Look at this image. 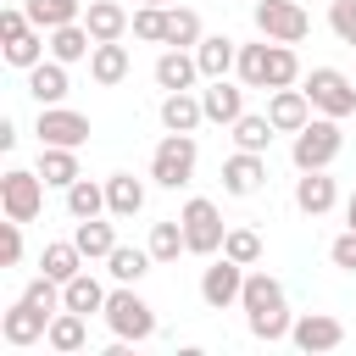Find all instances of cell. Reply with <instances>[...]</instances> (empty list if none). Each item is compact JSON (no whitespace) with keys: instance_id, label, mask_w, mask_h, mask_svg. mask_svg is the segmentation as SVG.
<instances>
[{"instance_id":"cell-5","label":"cell","mask_w":356,"mask_h":356,"mask_svg":"<svg viewBox=\"0 0 356 356\" xmlns=\"http://www.w3.org/2000/svg\"><path fill=\"white\" fill-rule=\"evenodd\" d=\"M306 100H312V111H323V117H350V111H356V83H350L339 67H312Z\"/></svg>"},{"instance_id":"cell-19","label":"cell","mask_w":356,"mask_h":356,"mask_svg":"<svg viewBox=\"0 0 356 356\" xmlns=\"http://www.w3.org/2000/svg\"><path fill=\"white\" fill-rule=\"evenodd\" d=\"M195 61H200V78H228V67L239 61V44L228 33H206L195 44Z\"/></svg>"},{"instance_id":"cell-11","label":"cell","mask_w":356,"mask_h":356,"mask_svg":"<svg viewBox=\"0 0 356 356\" xmlns=\"http://www.w3.org/2000/svg\"><path fill=\"white\" fill-rule=\"evenodd\" d=\"M289 339L300 345V350H339L345 345V323L339 317H328V312H306V317H295V328H289Z\"/></svg>"},{"instance_id":"cell-34","label":"cell","mask_w":356,"mask_h":356,"mask_svg":"<svg viewBox=\"0 0 356 356\" xmlns=\"http://www.w3.org/2000/svg\"><path fill=\"white\" fill-rule=\"evenodd\" d=\"M273 134H278V128H273V117H267V111H261V117H250V111H245V117L234 122V145H239V150H256V156H267Z\"/></svg>"},{"instance_id":"cell-22","label":"cell","mask_w":356,"mask_h":356,"mask_svg":"<svg viewBox=\"0 0 356 356\" xmlns=\"http://www.w3.org/2000/svg\"><path fill=\"white\" fill-rule=\"evenodd\" d=\"M44 345L50 350H61V356H72V350H83L89 345V323H83V312H56L50 317V334H44Z\"/></svg>"},{"instance_id":"cell-26","label":"cell","mask_w":356,"mask_h":356,"mask_svg":"<svg viewBox=\"0 0 356 356\" xmlns=\"http://www.w3.org/2000/svg\"><path fill=\"white\" fill-rule=\"evenodd\" d=\"M50 56L56 61H83V56H95V33L83 28V22H67V28H50Z\"/></svg>"},{"instance_id":"cell-46","label":"cell","mask_w":356,"mask_h":356,"mask_svg":"<svg viewBox=\"0 0 356 356\" xmlns=\"http://www.w3.org/2000/svg\"><path fill=\"white\" fill-rule=\"evenodd\" d=\"M345 222H350V228H356V195H350V200H345Z\"/></svg>"},{"instance_id":"cell-3","label":"cell","mask_w":356,"mask_h":356,"mask_svg":"<svg viewBox=\"0 0 356 356\" xmlns=\"http://www.w3.org/2000/svg\"><path fill=\"white\" fill-rule=\"evenodd\" d=\"M195 161H200L195 134H167V139L156 145V156H150V178H156L161 189H184V184L195 178Z\"/></svg>"},{"instance_id":"cell-10","label":"cell","mask_w":356,"mask_h":356,"mask_svg":"<svg viewBox=\"0 0 356 356\" xmlns=\"http://www.w3.org/2000/svg\"><path fill=\"white\" fill-rule=\"evenodd\" d=\"M39 145H67V150H78L83 139H89V117L83 111H67V106H39Z\"/></svg>"},{"instance_id":"cell-18","label":"cell","mask_w":356,"mask_h":356,"mask_svg":"<svg viewBox=\"0 0 356 356\" xmlns=\"http://www.w3.org/2000/svg\"><path fill=\"white\" fill-rule=\"evenodd\" d=\"M28 95L39 100V106H61L67 100V61H39V67H28Z\"/></svg>"},{"instance_id":"cell-27","label":"cell","mask_w":356,"mask_h":356,"mask_svg":"<svg viewBox=\"0 0 356 356\" xmlns=\"http://www.w3.org/2000/svg\"><path fill=\"white\" fill-rule=\"evenodd\" d=\"M39 178L56 184V189H67V184H78L83 172H78V156H72L67 145H39Z\"/></svg>"},{"instance_id":"cell-14","label":"cell","mask_w":356,"mask_h":356,"mask_svg":"<svg viewBox=\"0 0 356 356\" xmlns=\"http://www.w3.org/2000/svg\"><path fill=\"white\" fill-rule=\"evenodd\" d=\"M200 106H206V122H222V128H234V122L245 117V89H234L228 78H211V83L200 89Z\"/></svg>"},{"instance_id":"cell-35","label":"cell","mask_w":356,"mask_h":356,"mask_svg":"<svg viewBox=\"0 0 356 356\" xmlns=\"http://www.w3.org/2000/svg\"><path fill=\"white\" fill-rule=\"evenodd\" d=\"M184 250H189V239H184V222H178V217H167V222L150 228V256H156V261H178Z\"/></svg>"},{"instance_id":"cell-41","label":"cell","mask_w":356,"mask_h":356,"mask_svg":"<svg viewBox=\"0 0 356 356\" xmlns=\"http://www.w3.org/2000/svg\"><path fill=\"white\" fill-rule=\"evenodd\" d=\"M328 28L339 44H356V0H328Z\"/></svg>"},{"instance_id":"cell-4","label":"cell","mask_w":356,"mask_h":356,"mask_svg":"<svg viewBox=\"0 0 356 356\" xmlns=\"http://www.w3.org/2000/svg\"><path fill=\"white\" fill-rule=\"evenodd\" d=\"M106 323H111L117 339H150V334H156V312H150V300H145L139 289H128V284L106 295Z\"/></svg>"},{"instance_id":"cell-8","label":"cell","mask_w":356,"mask_h":356,"mask_svg":"<svg viewBox=\"0 0 356 356\" xmlns=\"http://www.w3.org/2000/svg\"><path fill=\"white\" fill-rule=\"evenodd\" d=\"M256 28H261V39L300 44V39L312 33V17H306L295 0H256Z\"/></svg>"},{"instance_id":"cell-42","label":"cell","mask_w":356,"mask_h":356,"mask_svg":"<svg viewBox=\"0 0 356 356\" xmlns=\"http://www.w3.org/2000/svg\"><path fill=\"white\" fill-rule=\"evenodd\" d=\"M17 261H22V222L6 217L0 222V267H17Z\"/></svg>"},{"instance_id":"cell-7","label":"cell","mask_w":356,"mask_h":356,"mask_svg":"<svg viewBox=\"0 0 356 356\" xmlns=\"http://www.w3.org/2000/svg\"><path fill=\"white\" fill-rule=\"evenodd\" d=\"M178 222H184L189 256H217V250H222V234H228V228H222V211H217L211 200H200V195H195V200L178 211Z\"/></svg>"},{"instance_id":"cell-37","label":"cell","mask_w":356,"mask_h":356,"mask_svg":"<svg viewBox=\"0 0 356 356\" xmlns=\"http://www.w3.org/2000/svg\"><path fill=\"white\" fill-rule=\"evenodd\" d=\"M67 211L72 217H100L106 211V184H89V178L67 184Z\"/></svg>"},{"instance_id":"cell-38","label":"cell","mask_w":356,"mask_h":356,"mask_svg":"<svg viewBox=\"0 0 356 356\" xmlns=\"http://www.w3.org/2000/svg\"><path fill=\"white\" fill-rule=\"evenodd\" d=\"M222 256L256 267V261H261V234H256V228H228V234H222Z\"/></svg>"},{"instance_id":"cell-21","label":"cell","mask_w":356,"mask_h":356,"mask_svg":"<svg viewBox=\"0 0 356 356\" xmlns=\"http://www.w3.org/2000/svg\"><path fill=\"white\" fill-rule=\"evenodd\" d=\"M106 211L111 217H139L145 211V184L134 172H111L106 178Z\"/></svg>"},{"instance_id":"cell-39","label":"cell","mask_w":356,"mask_h":356,"mask_svg":"<svg viewBox=\"0 0 356 356\" xmlns=\"http://www.w3.org/2000/svg\"><path fill=\"white\" fill-rule=\"evenodd\" d=\"M273 44V39H267ZM267 44H239V78L250 83V89H267Z\"/></svg>"},{"instance_id":"cell-1","label":"cell","mask_w":356,"mask_h":356,"mask_svg":"<svg viewBox=\"0 0 356 356\" xmlns=\"http://www.w3.org/2000/svg\"><path fill=\"white\" fill-rule=\"evenodd\" d=\"M239 306H245V328L256 334V339H289V328H295V317H289V300H284V284L273 278V273H245V295H239Z\"/></svg>"},{"instance_id":"cell-24","label":"cell","mask_w":356,"mask_h":356,"mask_svg":"<svg viewBox=\"0 0 356 356\" xmlns=\"http://www.w3.org/2000/svg\"><path fill=\"white\" fill-rule=\"evenodd\" d=\"M89 78H95L100 89L122 83V78H128V44H117V39L95 44V56H89Z\"/></svg>"},{"instance_id":"cell-13","label":"cell","mask_w":356,"mask_h":356,"mask_svg":"<svg viewBox=\"0 0 356 356\" xmlns=\"http://www.w3.org/2000/svg\"><path fill=\"white\" fill-rule=\"evenodd\" d=\"M261 184H267V156L234 150V156L222 161V189H228V195H256Z\"/></svg>"},{"instance_id":"cell-12","label":"cell","mask_w":356,"mask_h":356,"mask_svg":"<svg viewBox=\"0 0 356 356\" xmlns=\"http://www.w3.org/2000/svg\"><path fill=\"white\" fill-rule=\"evenodd\" d=\"M0 334H6V345H33V339H44L50 334V312H39V306H28L22 295L6 306V317H0Z\"/></svg>"},{"instance_id":"cell-16","label":"cell","mask_w":356,"mask_h":356,"mask_svg":"<svg viewBox=\"0 0 356 356\" xmlns=\"http://www.w3.org/2000/svg\"><path fill=\"white\" fill-rule=\"evenodd\" d=\"M161 122H167V134H195V128L206 122L200 95H189V89H167V100H161Z\"/></svg>"},{"instance_id":"cell-20","label":"cell","mask_w":356,"mask_h":356,"mask_svg":"<svg viewBox=\"0 0 356 356\" xmlns=\"http://www.w3.org/2000/svg\"><path fill=\"white\" fill-rule=\"evenodd\" d=\"M195 78H200V61H195L189 50H172V44H167V50L156 56V83H161V89H195Z\"/></svg>"},{"instance_id":"cell-31","label":"cell","mask_w":356,"mask_h":356,"mask_svg":"<svg viewBox=\"0 0 356 356\" xmlns=\"http://www.w3.org/2000/svg\"><path fill=\"white\" fill-rule=\"evenodd\" d=\"M206 33H200V17L189 11V6H167V39L161 44H172V50H195Z\"/></svg>"},{"instance_id":"cell-15","label":"cell","mask_w":356,"mask_h":356,"mask_svg":"<svg viewBox=\"0 0 356 356\" xmlns=\"http://www.w3.org/2000/svg\"><path fill=\"white\" fill-rule=\"evenodd\" d=\"M267 117H273V128L278 134H300L306 122H312V100H306V89H273V100H267Z\"/></svg>"},{"instance_id":"cell-2","label":"cell","mask_w":356,"mask_h":356,"mask_svg":"<svg viewBox=\"0 0 356 356\" xmlns=\"http://www.w3.org/2000/svg\"><path fill=\"white\" fill-rule=\"evenodd\" d=\"M339 145H345V134H339V117H312L300 134H295V145H289V156H295V167L300 172H312V167H328L334 156H339Z\"/></svg>"},{"instance_id":"cell-6","label":"cell","mask_w":356,"mask_h":356,"mask_svg":"<svg viewBox=\"0 0 356 356\" xmlns=\"http://www.w3.org/2000/svg\"><path fill=\"white\" fill-rule=\"evenodd\" d=\"M0 211L17 217V222H33V217L44 211V178L28 172V167H11V172L0 178Z\"/></svg>"},{"instance_id":"cell-33","label":"cell","mask_w":356,"mask_h":356,"mask_svg":"<svg viewBox=\"0 0 356 356\" xmlns=\"http://www.w3.org/2000/svg\"><path fill=\"white\" fill-rule=\"evenodd\" d=\"M44 50H50V39H44V28H28V33H17V39H6V61L11 67H39L44 61Z\"/></svg>"},{"instance_id":"cell-45","label":"cell","mask_w":356,"mask_h":356,"mask_svg":"<svg viewBox=\"0 0 356 356\" xmlns=\"http://www.w3.org/2000/svg\"><path fill=\"white\" fill-rule=\"evenodd\" d=\"M11 145H17V122H11V117H0V150H11Z\"/></svg>"},{"instance_id":"cell-30","label":"cell","mask_w":356,"mask_h":356,"mask_svg":"<svg viewBox=\"0 0 356 356\" xmlns=\"http://www.w3.org/2000/svg\"><path fill=\"white\" fill-rule=\"evenodd\" d=\"M150 261H156V256H150V245H145V250H134V245H117V250L106 256V273H111L117 284H139V278L150 273Z\"/></svg>"},{"instance_id":"cell-28","label":"cell","mask_w":356,"mask_h":356,"mask_svg":"<svg viewBox=\"0 0 356 356\" xmlns=\"http://www.w3.org/2000/svg\"><path fill=\"white\" fill-rule=\"evenodd\" d=\"M72 239H78V250H83L89 261H106V256L117 250V234H111V222H100V217H78Z\"/></svg>"},{"instance_id":"cell-43","label":"cell","mask_w":356,"mask_h":356,"mask_svg":"<svg viewBox=\"0 0 356 356\" xmlns=\"http://www.w3.org/2000/svg\"><path fill=\"white\" fill-rule=\"evenodd\" d=\"M328 261H334V267H345V273H356V228H345V234L328 245Z\"/></svg>"},{"instance_id":"cell-40","label":"cell","mask_w":356,"mask_h":356,"mask_svg":"<svg viewBox=\"0 0 356 356\" xmlns=\"http://www.w3.org/2000/svg\"><path fill=\"white\" fill-rule=\"evenodd\" d=\"M134 33L150 39V44H161L167 39V6H139L134 11Z\"/></svg>"},{"instance_id":"cell-44","label":"cell","mask_w":356,"mask_h":356,"mask_svg":"<svg viewBox=\"0 0 356 356\" xmlns=\"http://www.w3.org/2000/svg\"><path fill=\"white\" fill-rule=\"evenodd\" d=\"M28 28H33V17H28V11H17V6H11V11H0V39H17V33H28Z\"/></svg>"},{"instance_id":"cell-23","label":"cell","mask_w":356,"mask_h":356,"mask_svg":"<svg viewBox=\"0 0 356 356\" xmlns=\"http://www.w3.org/2000/svg\"><path fill=\"white\" fill-rule=\"evenodd\" d=\"M83 28L95 33V44H106V39H122L134 22H128V11H122L117 0H89V11H83Z\"/></svg>"},{"instance_id":"cell-32","label":"cell","mask_w":356,"mask_h":356,"mask_svg":"<svg viewBox=\"0 0 356 356\" xmlns=\"http://www.w3.org/2000/svg\"><path fill=\"white\" fill-rule=\"evenodd\" d=\"M61 295H67V312H106V289H100V278H89V273H78V278H67L61 284Z\"/></svg>"},{"instance_id":"cell-9","label":"cell","mask_w":356,"mask_h":356,"mask_svg":"<svg viewBox=\"0 0 356 356\" xmlns=\"http://www.w3.org/2000/svg\"><path fill=\"white\" fill-rule=\"evenodd\" d=\"M239 295H245V261L222 256V261H211V267L200 273V300H206L211 312H222V306H239Z\"/></svg>"},{"instance_id":"cell-29","label":"cell","mask_w":356,"mask_h":356,"mask_svg":"<svg viewBox=\"0 0 356 356\" xmlns=\"http://www.w3.org/2000/svg\"><path fill=\"white\" fill-rule=\"evenodd\" d=\"M28 17H33V28H67V22H83V0H28L22 6Z\"/></svg>"},{"instance_id":"cell-47","label":"cell","mask_w":356,"mask_h":356,"mask_svg":"<svg viewBox=\"0 0 356 356\" xmlns=\"http://www.w3.org/2000/svg\"><path fill=\"white\" fill-rule=\"evenodd\" d=\"M145 6H172V0H145Z\"/></svg>"},{"instance_id":"cell-36","label":"cell","mask_w":356,"mask_h":356,"mask_svg":"<svg viewBox=\"0 0 356 356\" xmlns=\"http://www.w3.org/2000/svg\"><path fill=\"white\" fill-rule=\"evenodd\" d=\"M295 78H300V61H295V50L273 39V44H267V89H289Z\"/></svg>"},{"instance_id":"cell-17","label":"cell","mask_w":356,"mask_h":356,"mask_svg":"<svg viewBox=\"0 0 356 356\" xmlns=\"http://www.w3.org/2000/svg\"><path fill=\"white\" fill-rule=\"evenodd\" d=\"M334 178H328V167H312V172H300V184H295V206L306 211V217H323V211H334Z\"/></svg>"},{"instance_id":"cell-25","label":"cell","mask_w":356,"mask_h":356,"mask_svg":"<svg viewBox=\"0 0 356 356\" xmlns=\"http://www.w3.org/2000/svg\"><path fill=\"white\" fill-rule=\"evenodd\" d=\"M83 261H89V256L78 250V239H50V245H44V256H39V267H44L56 284L78 278V273H83Z\"/></svg>"}]
</instances>
